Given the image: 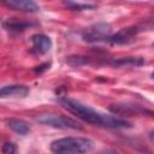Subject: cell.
<instances>
[{
	"label": "cell",
	"instance_id": "cell-1",
	"mask_svg": "<svg viewBox=\"0 0 154 154\" xmlns=\"http://www.w3.org/2000/svg\"><path fill=\"white\" fill-rule=\"evenodd\" d=\"M60 105L66 108L69 112L73 113L85 123L93 124V125H99V126H106V128H112V129H129L132 126L130 122H126L124 119L103 114L100 113L91 107L82 103L78 100L71 99V97H60L59 99Z\"/></svg>",
	"mask_w": 154,
	"mask_h": 154
},
{
	"label": "cell",
	"instance_id": "cell-2",
	"mask_svg": "<svg viewBox=\"0 0 154 154\" xmlns=\"http://www.w3.org/2000/svg\"><path fill=\"white\" fill-rule=\"evenodd\" d=\"M93 149V142L83 137H64L51 143L55 154H87Z\"/></svg>",
	"mask_w": 154,
	"mask_h": 154
},
{
	"label": "cell",
	"instance_id": "cell-3",
	"mask_svg": "<svg viewBox=\"0 0 154 154\" xmlns=\"http://www.w3.org/2000/svg\"><path fill=\"white\" fill-rule=\"evenodd\" d=\"M35 122L42 124V125H47L51 128H55V129H63V130H81L82 125L66 116L63 114H54V113H42L35 117Z\"/></svg>",
	"mask_w": 154,
	"mask_h": 154
},
{
	"label": "cell",
	"instance_id": "cell-4",
	"mask_svg": "<svg viewBox=\"0 0 154 154\" xmlns=\"http://www.w3.org/2000/svg\"><path fill=\"white\" fill-rule=\"evenodd\" d=\"M112 32V26L111 24L106 22H100L95 23L90 26H88L83 32H82V38L85 42L94 43V42H100L103 40H108Z\"/></svg>",
	"mask_w": 154,
	"mask_h": 154
},
{
	"label": "cell",
	"instance_id": "cell-5",
	"mask_svg": "<svg viewBox=\"0 0 154 154\" xmlns=\"http://www.w3.org/2000/svg\"><path fill=\"white\" fill-rule=\"evenodd\" d=\"M143 28H146V24L124 28V29L119 30L118 32H116L114 35L109 36L108 37V41L112 45H129V43H131V42L135 41V36L140 31L144 30Z\"/></svg>",
	"mask_w": 154,
	"mask_h": 154
},
{
	"label": "cell",
	"instance_id": "cell-6",
	"mask_svg": "<svg viewBox=\"0 0 154 154\" xmlns=\"http://www.w3.org/2000/svg\"><path fill=\"white\" fill-rule=\"evenodd\" d=\"M108 109L117 114V116H141V114H146L148 113L149 116H152V111H148L138 105H134V103H114L108 107Z\"/></svg>",
	"mask_w": 154,
	"mask_h": 154
},
{
	"label": "cell",
	"instance_id": "cell-7",
	"mask_svg": "<svg viewBox=\"0 0 154 154\" xmlns=\"http://www.w3.org/2000/svg\"><path fill=\"white\" fill-rule=\"evenodd\" d=\"M2 4L10 8L23 11V12H29V13H35L40 11L38 5L31 0H8V1H4Z\"/></svg>",
	"mask_w": 154,
	"mask_h": 154
},
{
	"label": "cell",
	"instance_id": "cell-8",
	"mask_svg": "<svg viewBox=\"0 0 154 154\" xmlns=\"http://www.w3.org/2000/svg\"><path fill=\"white\" fill-rule=\"evenodd\" d=\"M29 94V88L26 85L12 84L0 88V97H24Z\"/></svg>",
	"mask_w": 154,
	"mask_h": 154
},
{
	"label": "cell",
	"instance_id": "cell-9",
	"mask_svg": "<svg viewBox=\"0 0 154 154\" xmlns=\"http://www.w3.org/2000/svg\"><path fill=\"white\" fill-rule=\"evenodd\" d=\"M31 42H32V48L36 53L38 54H45L52 48V40L43 35V34H36L31 36Z\"/></svg>",
	"mask_w": 154,
	"mask_h": 154
},
{
	"label": "cell",
	"instance_id": "cell-10",
	"mask_svg": "<svg viewBox=\"0 0 154 154\" xmlns=\"http://www.w3.org/2000/svg\"><path fill=\"white\" fill-rule=\"evenodd\" d=\"M113 66L117 67H137L144 64V60L142 58H136V57H126V58H120L111 63Z\"/></svg>",
	"mask_w": 154,
	"mask_h": 154
},
{
	"label": "cell",
	"instance_id": "cell-11",
	"mask_svg": "<svg viewBox=\"0 0 154 154\" xmlns=\"http://www.w3.org/2000/svg\"><path fill=\"white\" fill-rule=\"evenodd\" d=\"M6 124H7V126L11 129V130H13L14 132H17V134H19V135H26L29 131H30V128H29V125L24 122V120H22V119H14V118H10V119H6Z\"/></svg>",
	"mask_w": 154,
	"mask_h": 154
},
{
	"label": "cell",
	"instance_id": "cell-12",
	"mask_svg": "<svg viewBox=\"0 0 154 154\" xmlns=\"http://www.w3.org/2000/svg\"><path fill=\"white\" fill-rule=\"evenodd\" d=\"M30 25H32L31 23H28V22H22V20H17V19H10L7 22L4 23V26L10 30V31H23L25 29H28Z\"/></svg>",
	"mask_w": 154,
	"mask_h": 154
},
{
	"label": "cell",
	"instance_id": "cell-13",
	"mask_svg": "<svg viewBox=\"0 0 154 154\" xmlns=\"http://www.w3.org/2000/svg\"><path fill=\"white\" fill-rule=\"evenodd\" d=\"M66 63H67L70 66H72V67H79V66L88 65L90 61H89V58H87V57H81V55H71V57H67Z\"/></svg>",
	"mask_w": 154,
	"mask_h": 154
},
{
	"label": "cell",
	"instance_id": "cell-14",
	"mask_svg": "<svg viewBox=\"0 0 154 154\" xmlns=\"http://www.w3.org/2000/svg\"><path fill=\"white\" fill-rule=\"evenodd\" d=\"M64 5L71 10H76V11H82V10H88V8H95V5H90V4H81V2H76V1H65Z\"/></svg>",
	"mask_w": 154,
	"mask_h": 154
},
{
	"label": "cell",
	"instance_id": "cell-15",
	"mask_svg": "<svg viewBox=\"0 0 154 154\" xmlns=\"http://www.w3.org/2000/svg\"><path fill=\"white\" fill-rule=\"evenodd\" d=\"M1 152H2V154H16L17 153V147L12 142H6V143L2 144Z\"/></svg>",
	"mask_w": 154,
	"mask_h": 154
},
{
	"label": "cell",
	"instance_id": "cell-16",
	"mask_svg": "<svg viewBox=\"0 0 154 154\" xmlns=\"http://www.w3.org/2000/svg\"><path fill=\"white\" fill-rule=\"evenodd\" d=\"M49 65H51V64H48V63L41 64V65H38V66L34 67V72H35V73H42V72H45L46 70H48V69H49Z\"/></svg>",
	"mask_w": 154,
	"mask_h": 154
},
{
	"label": "cell",
	"instance_id": "cell-17",
	"mask_svg": "<svg viewBox=\"0 0 154 154\" xmlns=\"http://www.w3.org/2000/svg\"><path fill=\"white\" fill-rule=\"evenodd\" d=\"M100 154H117V153H114L112 150H107V152H103V153H100Z\"/></svg>",
	"mask_w": 154,
	"mask_h": 154
}]
</instances>
